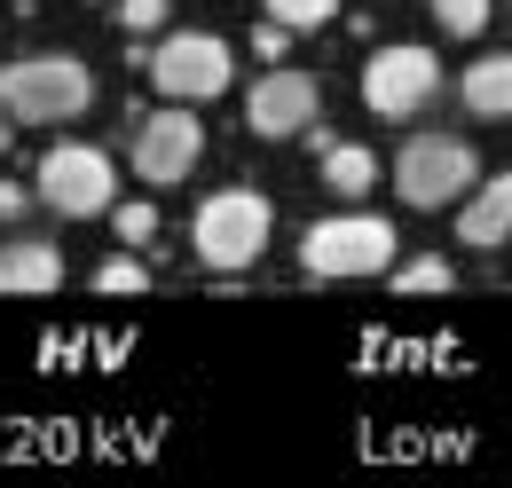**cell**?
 <instances>
[{
	"label": "cell",
	"mask_w": 512,
	"mask_h": 488,
	"mask_svg": "<svg viewBox=\"0 0 512 488\" xmlns=\"http://www.w3.org/2000/svg\"><path fill=\"white\" fill-rule=\"evenodd\" d=\"M300 268L308 276H379L394 268V221L379 213H331L300 237Z\"/></svg>",
	"instance_id": "5b68a950"
},
{
	"label": "cell",
	"mask_w": 512,
	"mask_h": 488,
	"mask_svg": "<svg viewBox=\"0 0 512 488\" xmlns=\"http://www.w3.org/2000/svg\"><path fill=\"white\" fill-rule=\"evenodd\" d=\"M457 237L473 244V252H489V244H505V237H512V174H489V182H473V189H465Z\"/></svg>",
	"instance_id": "30bf717a"
},
{
	"label": "cell",
	"mask_w": 512,
	"mask_h": 488,
	"mask_svg": "<svg viewBox=\"0 0 512 488\" xmlns=\"http://www.w3.org/2000/svg\"><path fill=\"white\" fill-rule=\"evenodd\" d=\"M40 205H56L64 221H87V213H111L119 205V174L95 142H56L40 158Z\"/></svg>",
	"instance_id": "8992f818"
},
{
	"label": "cell",
	"mask_w": 512,
	"mask_h": 488,
	"mask_svg": "<svg viewBox=\"0 0 512 488\" xmlns=\"http://www.w3.org/2000/svg\"><path fill=\"white\" fill-rule=\"evenodd\" d=\"M276 24H292V32H316V24H331L339 16V0H260Z\"/></svg>",
	"instance_id": "9a60e30c"
},
{
	"label": "cell",
	"mask_w": 512,
	"mask_h": 488,
	"mask_svg": "<svg viewBox=\"0 0 512 488\" xmlns=\"http://www.w3.org/2000/svg\"><path fill=\"white\" fill-rule=\"evenodd\" d=\"M442 95V56L434 48H379V56L363 63V103H371V119H418L426 103Z\"/></svg>",
	"instance_id": "52a82bcc"
},
{
	"label": "cell",
	"mask_w": 512,
	"mask_h": 488,
	"mask_svg": "<svg viewBox=\"0 0 512 488\" xmlns=\"http://www.w3.org/2000/svg\"><path fill=\"white\" fill-rule=\"evenodd\" d=\"M284 48H292V24L260 16V32H253V56H260V63H284Z\"/></svg>",
	"instance_id": "ffe728a7"
},
{
	"label": "cell",
	"mask_w": 512,
	"mask_h": 488,
	"mask_svg": "<svg viewBox=\"0 0 512 488\" xmlns=\"http://www.w3.org/2000/svg\"><path fill=\"white\" fill-rule=\"evenodd\" d=\"M465 111L473 119H512V56H481L465 71Z\"/></svg>",
	"instance_id": "7c38bea8"
},
{
	"label": "cell",
	"mask_w": 512,
	"mask_h": 488,
	"mask_svg": "<svg viewBox=\"0 0 512 488\" xmlns=\"http://www.w3.org/2000/svg\"><path fill=\"white\" fill-rule=\"evenodd\" d=\"M142 284H150V268H142L134 252H119V260L95 268V292H142Z\"/></svg>",
	"instance_id": "ac0fdd59"
},
{
	"label": "cell",
	"mask_w": 512,
	"mask_h": 488,
	"mask_svg": "<svg viewBox=\"0 0 512 488\" xmlns=\"http://www.w3.org/2000/svg\"><path fill=\"white\" fill-rule=\"evenodd\" d=\"M8 134H16V119H8V111H0V150H8Z\"/></svg>",
	"instance_id": "7402d4cb"
},
{
	"label": "cell",
	"mask_w": 512,
	"mask_h": 488,
	"mask_svg": "<svg viewBox=\"0 0 512 488\" xmlns=\"http://www.w3.org/2000/svg\"><path fill=\"white\" fill-rule=\"evenodd\" d=\"M268 229H276V213H268L260 189H213L190 221V244L213 276H237V268H253L268 252Z\"/></svg>",
	"instance_id": "7a4b0ae2"
},
{
	"label": "cell",
	"mask_w": 512,
	"mask_h": 488,
	"mask_svg": "<svg viewBox=\"0 0 512 488\" xmlns=\"http://www.w3.org/2000/svg\"><path fill=\"white\" fill-rule=\"evenodd\" d=\"M197 158H205V126H197V111H150V119L134 126V174H142L150 189L190 182Z\"/></svg>",
	"instance_id": "ba28073f"
},
{
	"label": "cell",
	"mask_w": 512,
	"mask_h": 488,
	"mask_svg": "<svg viewBox=\"0 0 512 488\" xmlns=\"http://www.w3.org/2000/svg\"><path fill=\"white\" fill-rule=\"evenodd\" d=\"M473 182H481V158H473L457 134H410V142L394 150V197H402L410 213L457 205Z\"/></svg>",
	"instance_id": "3957f363"
},
{
	"label": "cell",
	"mask_w": 512,
	"mask_h": 488,
	"mask_svg": "<svg viewBox=\"0 0 512 488\" xmlns=\"http://www.w3.org/2000/svg\"><path fill=\"white\" fill-rule=\"evenodd\" d=\"M119 24H127L134 40H142V32H158V24H166V0H119Z\"/></svg>",
	"instance_id": "d6986e66"
},
{
	"label": "cell",
	"mask_w": 512,
	"mask_h": 488,
	"mask_svg": "<svg viewBox=\"0 0 512 488\" xmlns=\"http://www.w3.org/2000/svg\"><path fill=\"white\" fill-rule=\"evenodd\" d=\"M24 205H32V189H24V182H0V221H24Z\"/></svg>",
	"instance_id": "44dd1931"
},
{
	"label": "cell",
	"mask_w": 512,
	"mask_h": 488,
	"mask_svg": "<svg viewBox=\"0 0 512 488\" xmlns=\"http://www.w3.org/2000/svg\"><path fill=\"white\" fill-rule=\"evenodd\" d=\"M111 229H119V237L142 252V244L158 237V205H142V197H134V205H111Z\"/></svg>",
	"instance_id": "e0dca14e"
},
{
	"label": "cell",
	"mask_w": 512,
	"mask_h": 488,
	"mask_svg": "<svg viewBox=\"0 0 512 488\" xmlns=\"http://www.w3.org/2000/svg\"><path fill=\"white\" fill-rule=\"evenodd\" d=\"M64 284V252L48 237H16V244H0V292H56Z\"/></svg>",
	"instance_id": "8fae6325"
},
{
	"label": "cell",
	"mask_w": 512,
	"mask_h": 488,
	"mask_svg": "<svg viewBox=\"0 0 512 488\" xmlns=\"http://www.w3.org/2000/svg\"><path fill=\"white\" fill-rule=\"evenodd\" d=\"M457 276H449V260H434V252H418V260H394V292L402 300H418V292H449Z\"/></svg>",
	"instance_id": "5bb4252c"
},
{
	"label": "cell",
	"mask_w": 512,
	"mask_h": 488,
	"mask_svg": "<svg viewBox=\"0 0 512 488\" xmlns=\"http://www.w3.org/2000/svg\"><path fill=\"white\" fill-rule=\"evenodd\" d=\"M150 79H158L166 103H213V95H229V79H237V48H229L221 32H166V40L150 48Z\"/></svg>",
	"instance_id": "277c9868"
},
{
	"label": "cell",
	"mask_w": 512,
	"mask_h": 488,
	"mask_svg": "<svg viewBox=\"0 0 512 488\" xmlns=\"http://www.w3.org/2000/svg\"><path fill=\"white\" fill-rule=\"evenodd\" d=\"M323 182H331V197H371V182H379V158L363 150V142H331L323 150Z\"/></svg>",
	"instance_id": "4fadbf2b"
},
{
	"label": "cell",
	"mask_w": 512,
	"mask_h": 488,
	"mask_svg": "<svg viewBox=\"0 0 512 488\" xmlns=\"http://www.w3.org/2000/svg\"><path fill=\"white\" fill-rule=\"evenodd\" d=\"M489 8H497V0H434V24L457 32V40H473V32L489 24Z\"/></svg>",
	"instance_id": "2e32d148"
},
{
	"label": "cell",
	"mask_w": 512,
	"mask_h": 488,
	"mask_svg": "<svg viewBox=\"0 0 512 488\" xmlns=\"http://www.w3.org/2000/svg\"><path fill=\"white\" fill-rule=\"evenodd\" d=\"M316 111H323V87L308 71H292V63H268L253 79V95H245V126H253L260 142H292Z\"/></svg>",
	"instance_id": "9c48e42d"
},
{
	"label": "cell",
	"mask_w": 512,
	"mask_h": 488,
	"mask_svg": "<svg viewBox=\"0 0 512 488\" xmlns=\"http://www.w3.org/2000/svg\"><path fill=\"white\" fill-rule=\"evenodd\" d=\"M95 103V79L79 56H24L0 71V111L16 126H71Z\"/></svg>",
	"instance_id": "6da1fadb"
}]
</instances>
